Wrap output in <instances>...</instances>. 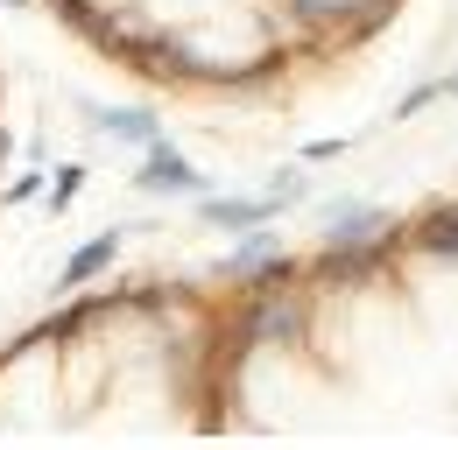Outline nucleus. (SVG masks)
<instances>
[{
  "label": "nucleus",
  "instance_id": "nucleus-4",
  "mask_svg": "<svg viewBox=\"0 0 458 450\" xmlns=\"http://www.w3.org/2000/svg\"><path fill=\"white\" fill-rule=\"evenodd\" d=\"M99 127H106V134H127V141H134V148H148V141H163V127H156V120H148V112H106V120H99Z\"/></svg>",
  "mask_w": 458,
  "mask_h": 450
},
{
  "label": "nucleus",
  "instance_id": "nucleus-5",
  "mask_svg": "<svg viewBox=\"0 0 458 450\" xmlns=\"http://www.w3.org/2000/svg\"><path fill=\"white\" fill-rule=\"evenodd\" d=\"M78 190H85V169L64 162V169H50V190H43V204H50V212H64V204H78Z\"/></svg>",
  "mask_w": 458,
  "mask_h": 450
},
{
  "label": "nucleus",
  "instance_id": "nucleus-2",
  "mask_svg": "<svg viewBox=\"0 0 458 450\" xmlns=\"http://www.w3.org/2000/svg\"><path fill=\"white\" fill-rule=\"evenodd\" d=\"M198 219H212V225H233V232H247V225H268V219H283V204L276 197H198Z\"/></svg>",
  "mask_w": 458,
  "mask_h": 450
},
{
  "label": "nucleus",
  "instance_id": "nucleus-3",
  "mask_svg": "<svg viewBox=\"0 0 458 450\" xmlns=\"http://www.w3.org/2000/svg\"><path fill=\"white\" fill-rule=\"evenodd\" d=\"M114 261H120V225H106L92 246H78V254H71V261L57 268V288H85L92 275H106Z\"/></svg>",
  "mask_w": 458,
  "mask_h": 450
},
{
  "label": "nucleus",
  "instance_id": "nucleus-7",
  "mask_svg": "<svg viewBox=\"0 0 458 450\" xmlns=\"http://www.w3.org/2000/svg\"><path fill=\"white\" fill-rule=\"evenodd\" d=\"M43 190H50V169H43V176H14V183H7V204H29V197H43Z\"/></svg>",
  "mask_w": 458,
  "mask_h": 450
},
{
  "label": "nucleus",
  "instance_id": "nucleus-6",
  "mask_svg": "<svg viewBox=\"0 0 458 450\" xmlns=\"http://www.w3.org/2000/svg\"><path fill=\"white\" fill-rule=\"evenodd\" d=\"M437 99H445V78H423L409 99H395V120H416V112H430Z\"/></svg>",
  "mask_w": 458,
  "mask_h": 450
},
{
  "label": "nucleus",
  "instance_id": "nucleus-8",
  "mask_svg": "<svg viewBox=\"0 0 458 450\" xmlns=\"http://www.w3.org/2000/svg\"><path fill=\"white\" fill-rule=\"evenodd\" d=\"M445 99H458V71H445Z\"/></svg>",
  "mask_w": 458,
  "mask_h": 450
},
{
  "label": "nucleus",
  "instance_id": "nucleus-1",
  "mask_svg": "<svg viewBox=\"0 0 458 450\" xmlns=\"http://www.w3.org/2000/svg\"><path fill=\"white\" fill-rule=\"evenodd\" d=\"M127 183H134L141 197H205V190H212V183L198 176V162H191V155H176L170 134L141 148V169H134Z\"/></svg>",
  "mask_w": 458,
  "mask_h": 450
}]
</instances>
